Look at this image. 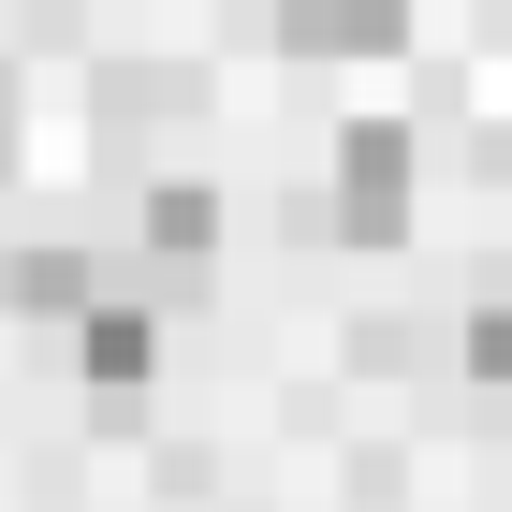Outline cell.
Masks as SVG:
<instances>
[{"label":"cell","instance_id":"cell-6","mask_svg":"<svg viewBox=\"0 0 512 512\" xmlns=\"http://www.w3.org/2000/svg\"><path fill=\"white\" fill-rule=\"evenodd\" d=\"M469 381H512V308H469Z\"/></svg>","mask_w":512,"mask_h":512},{"label":"cell","instance_id":"cell-4","mask_svg":"<svg viewBox=\"0 0 512 512\" xmlns=\"http://www.w3.org/2000/svg\"><path fill=\"white\" fill-rule=\"evenodd\" d=\"M0 308H59V322H74L88 308V264H74V249H15V264H0Z\"/></svg>","mask_w":512,"mask_h":512},{"label":"cell","instance_id":"cell-2","mask_svg":"<svg viewBox=\"0 0 512 512\" xmlns=\"http://www.w3.org/2000/svg\"><path fill=\"white\" fill-rule=\"evenodd\" d=\"M410 30V0H278V44L293 59H381Z\"/></svg>","mask_w":512,"mask_h":512},{"label":"cell","instance_id":"cell-3","mask_svg":"<svg viewBox=\"0 0 512 512\" xmlns=\"http://www.w3.org/2000/svg\"><path fill=\"white\" fill-rule=\"evenodd\" d=\"M74 366H88V381H147V366H161V322L88 293V308H74Z\"/></svg>","mask_w":512,"mask_h":512},{"label":"cell","instance_id":"cell-7","mask_svg":"<svg viewBox=\"0 0 512 512\" xmlns=\"http://www.w3.org/2000/svg\"><path fill=\"white\" fill-rule=\"evenodd\" d=\"M0 161H15V74H0Z\"/></svg>","mask_w":512,"mask_h":512},{"label":"cell","instance_id":"cell-1","mask_svg":"<svg viewBox=\"0 0 512 512\" xmlns=\"http://www.w3.org/2000/svg\"><path fill=\"white\" fill-rule=\"evenodd\" d=\"M395 220H410V132H395V118H352V132H337V235L381 249Z\"/></svg>","mask_w":512,"mask_h":512},{"label":"cell","instance_id":"cell-5","mask_svg":"<svg viewBox=\"0 0 512 512\" xmlns=\"http://www.w3.org/2000/svg\"><path fill=\"white\" fill-rule=\"evenodd\" d=\"M147 235L191 264V249H220V205H205V191H147Z\"/></svg>","mask_w":512,"mask_h":512}]
</instances>
